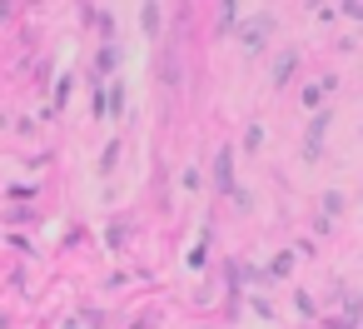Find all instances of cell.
Returning <instances> with one entry per match:
<instances>
[{
    "instance_id": "obj_1",
    "label": "cell",
    "mask_w": 363,
    "mask_h": 329,
    "mask_svg": "<svg viewBox=\"0 0 363 329\" xmlns=\"http://www.w3.org/2000/svg\"><path fill=\"white\" fill-rule=\"evenodd\" d=\"M214 185H219V195H234V150L214 155Z\"/></svg>"
},
{
    "instance_id": "obj_2",
    "label": "cell",
    "mask_w": 363,
    "mask_h": 329,
    "mask_svg": "<svg viewBox=\"0 0 363 329\" xmlns=\"http://www.w3.org/2000/svg\"><path fill=\"white\" fill-rule=\"evenodd\" d=\"M140 21H145V31L155 36V31H160V6H145V11H140Z\"/></svg>"
},
{
    "instance_id": "obj_3",
    "label": "cell",
    "mask_w": 363,
    "mask_h": 329,
    "mask_svg": "<svg viewBox=\"0 0 363 329\" xmlns=\"http://www.w3.org/2000/svg\"><path fill=\"white\" fill-rule=\"evenodd\" d=\"M294 65H298V55H284V60H279V65H274V80H279V85H284V80H289V70H294Z\"/></svg>"
},
{
    "instance_id": "obj_4",
    "label": "cell",
    "mask_w": 363,
    "mask_h": 329,
    "mask_svg": "<svg viewBox=\"0 0 363 329\" xmlns=\"http://www.w3.org/2000/svg\"><path fill=\"white\" fill-rule=\"evenodd\" d=\"M289 269H294V254H274V264H269V274H279V279H284Z\"/></svg>"
},
{
    "instance_id": "obj_5",
    "label": "cell",
    "mask_w": 363,
    "mask_h": 329,
    "mask_svg": "<svg viewBox=\"0 0 363 329\" xmlns=\"http://www.w3.org/2000/svg\"><path fill=\"white\" fill-rule=\"evenodd\" d=\"M115 60H120V50H115V45H105V50H100V70H115Z\"/></svg>"
}]
</instances>
